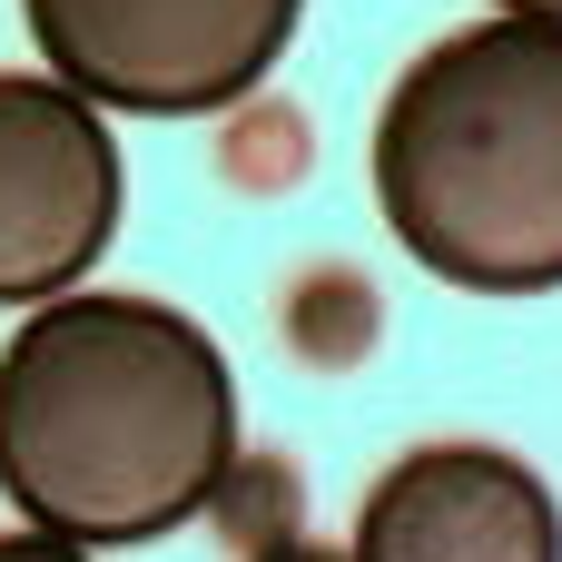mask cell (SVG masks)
<instances>
[{
    "label": "cell",
    "mask_w": 562,
    "mask_h": 562,
    "mask_svg": "<svg viewBox=\"0 0 562 562\" xmlns=\"http://www.w3.org/2000/svg\"><path fill=\"white\" fill-rule=\"evenodd\" d=\"M247 562H346V553H326V543H296V533H286V543H267V553H247Z\"/></svg>",
    "instance_id": "8"
},
{
    "label": "cell",
    "mask_w": 562,
    "mask_h": 562,
    "mask_svg": "<svg viewBox=\"0 0 562 562\" xmlns=\"http://www.w3.org/2000/svg\"><path fill=\"white\" fill-rule=\"evenodd\" d=\"M20 20L89 109L207 119L277 79L306 0H20Z\"/></svg>",
    "instance_id": "3"
},
{
    "label": "cell",
    "mask_w": 562,
    "mask_h": 562,
    "mask_svg": "<svg viewBox=\"0 0 562 562\" xmlns=\"http://www.w3.org/2000/svg\"><path fill=\"white\" fill-rule=\"evenodd\" d=\"M119 207L128 168L109 119L40 69H0V306L69 296L119 237Z\"/></svg>",
    "instance_id": "4"
},
{
    "label": "cell",
    "mask_w": 562,
    "mask_h": 562,
    "mask_svg": "<svg viewBox=\"0 0 562 562\" xmlns=\"http://www.w3.org/2000/svg\"><path fill=\"white\" fill-rule=\"evenodd\" d=\"M375 207L395 247L474 296L562 286V30L474 20L405 59L375 119Z\"/></svg>",
    "instance_id": "2"
},
{
    "label": "cell",
    "mask_w": 562,
    "mask_h": 562,
    "mask_svg": "<svg viewBox=\"0 0 562 562\" xmlns=\"http://www.w3.org/2000/svg\"><path fill=\"white\" fill-rule=\"evenodd\" d=\"M237 464V385L198 316L158 296H49L0 346V494L89 553L207 514Z\"/></svg>",
    "instance_id": "1"
},
{
    "label": "cell",
    "mask_w": 562,
    "mask_h": 562,
    "mask_svg": "<svg viewBox=\"0 0 562 562\" xmlns=\"http://www.w3.org/2000/svg\"><path fill=\"white\" fill-rule=\"evenodd\" d=\"M494 20H553L562 30V0H494Z\"/></svg>",
    "instance_id": "9"
},
{
    "label": "cell",
    "mask_w": 562,
    "mask_h": 562,
    "mask_svg": "<svg viewBox=\"0 0 562 562\" xmlns=\"http://www.w3.org/2000/svg\"><path fill=\"white\" fill-rule=\"evenodd\" d=\"M296 504H306V494H296V464H277V454H267V464H227V474H217V494H207V514L227 524V543H237V553L286 543V533H296Z\"/></svg>",
    "instance_id": "6"
},
{
    "label": "cell",
    "mask_w": 562,
    "mask_h": 562,
    "mask_svg": "<svg viewBox=\"0 0 562 562\" xmlns=\"http://www.w3.org/2000/svg\"><path fill=\"white\" fill-rule=\"evenodd\" d=\"M0 562H99V553H89V543H69V533L20 524V533H0Z\"/></svg>",
    "instance_id": "7"
},
{
    "label": "cell",
    "mask_w": 562,
    "mask_h": 562,
    "mask_svg": "<svg viewBox=\"0 0 562 562\" xmlns=\"http://www.w3.org/2000/svg\"><path fill=\"white\" fill-rule=\"evenodd\" d=\"M346 562H562V504L504 445H425L375 474Z\"/></svg>",
    "instance_id": "5"
}]
</instances>
